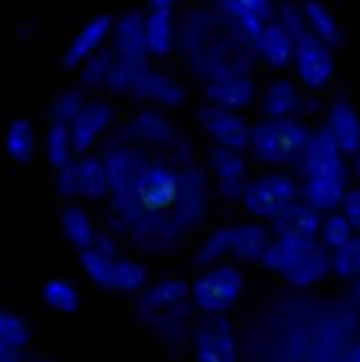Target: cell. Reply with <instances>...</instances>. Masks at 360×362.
Listing matches in <instances>:
<instances>
[{"label": "cell", "instance_id": "cell-1", "mask_svg": "<svg viewBox=\"0 0 360 362\" xmlns=\"http://www.w3.org/2000/svg\"><path fill=\"white\" fill-rule=\"evenodd\" d=\"M178 44L194 73L209 81L248 75L258 57L256 44L219 4L190 11L178 25Z\"/></svg>", "mask_w": 360, "mask_h": 362}, {"label": "cell", "instance_id": "cell-2", "mask_svg": "<svg viewBox=\"0 0 360 362\" xmlns=\"http://www.w3.org/2000/svg\"><path fill=\"white\" fill-rule=\"evenodd\" d=\"M108 181H110V211L125 231L144 215L146 209L138 194V183L152 160L144 148L138 146H105Z\"/></svg>", "mask_w": 360, "mask_h": 362}, {"label": "cell", "instance_id": "cell-3", "mask_svg": "<svg viewBox=\"0 0 360 362\" xmlns=\"http://www.w3.org/2000/svg\"><path fill=\"white\" fill-rule=\"evenodd\" d=\"M105 146H138L167 150L181 167L190 165V142L178 134L175 125L158 110H140L125 125H121Z\"/></svg>", "mask_w": 360, "mask_h": 362}, {"label": "cell", "instance_id": "cell-4", "mask_svg": "<svg viewBox=\"0 0 360 362\" xmlns=\"http://www.w3.org/2000/svg\"><path fill=\"white\" fill-rule=\"evenodd\" d=\"M310 129L298 119H267L250 132L254 158L265 165L296 167L310 140Z\"/></svg>", "mask_w": 360, "mask_h": 362}, {"label": "cell", "instance_id": "cell-5", "mask_svg": "<svg viewBox=\"0 0 360 362\" xmlns=\"http://www.w3.org/2000/svg\"><path fill=\"white\" fill-rule=\"evenodd\" d=\"M244 291V277L231 264L209 267L192 286L190 300L200 315H227Z\"/></svg>", "mask_w": 360, "mask_h": 362}, {"label": "cell", "instance_id": "cell-6", "mask_svg": "<svg viewBox=\"0 0 360 362\" xmlns=\"http://www.w3.org/2000/svg\"><path fill=\"white\" fill-rule=\"evenodd\" d=\"M211 206V181L209 173L190 163L178 171V194L169 209L181 233H187L202 225Z\"/></svg>", "mask_w": 360, "mask_h": 362}, {"label": "cell", "instance_id": "cell-7", "mask_svg": "<svg viewBox=\"0 0 360 362\" xmlns=\"http://www.w3.org/2000/svg\"><path fill=\"white\" fill-rule=\"evenodd\" d=\"M196 362H238L240 350L227 315H200L194 321L192 341Z\"/></svg>", "mask_w": 360, "mask_h": 362}, {"label": "cell", "instance_id": "cell-8", "mask_svg": "<svg viewBox=\"0 0 360 362\" xmlns=\"http://www.w3.org/2000/svg\"><path fill=\"white\" fill-rule=\"evenodd\" d=\"M298 183L288 175L269 173L258 180L248 181L242 204L254 217L271 218L298 198Z\"/></svg>", "mask_w": 360, "mask_h": 362}, {"label": "cell", "instance_id": "cell-9", "mask_svg": "<svg viewBox=\"0 0 360 362\" xmlns=\"http://www.w3.org/2000/svg\"><path fill=\"white\" fill-rule=\"evenodd\" d=\"M344 152L337 146L335 138L327 129V125L310 134V140L304 148V154L296 167L308 177H333L348 180V167L344 160Z\"/></svg>", "mask_w": 360, "mask_h": 362}, {"label": "cell", "instance_id": "cell-10", "mask_svg": "<svg viewBox=\"0 0 360 362\" xmlns=\"http://www.w3.org/2000/svg\"><path fill=\"white\" fill-rule=\"evenodd\" d=\"M194 310L196 308H194L192 300H185L175 306L163 308V310L136 313V317L167 348H185L192 341V329H194V321H196Z\"/></svg>", "mask_w": 360, "mask_h": 362}, {"label": "cell", "instance_id": "cell-11", "mask_svg": "<svg viewBox=\"0 0 360 362\" xmlns=\"http://www.w3.org/2000/svg\"><path fill=\"white\" fill-rule=\"evenodd\" d=\"M127 235L142 252L169 254L180 246L183 233L169 211H146L129 227Z\"/></svg>", "mask_w": 360, "mask_h": 362}, {"label": "cell", "instance_id": "cell-12", "mask_svg": "<svg viewBox=\"0 0 360 362\" xmlns=\"http://www.w3.org/2000/svg\"><path fill=\"white\" fill-rule=\"evenodd\" d=\"M196 117L215 146H223L236 152H246L250 148L252 127L236 110L221 109L209 103L196 110Z\"/></svg>", "mask_w": 360, "mask_h": 362}, {"label": "cell", "instance_id": "cell-13", "mask_svg": "<svg viewBox=\"0 0 360 362\" xmlns=\"http://www.w3.org/2000/svg\"><path fill=\"white\" fill-rule=\"evenodd\" d=\"M294 63L302 83L310 90H319L327 86L335 71L333 50L310 30L296 42Z\"/></svg>", "mask_w": 360, "mask_h": 362}, {"label": "cell", "instance_id": "cell-14", "mask_svg": "<svg viewBox=\"0 0 360 362\" xmlns=\"http://www.w3.org/2000/svg\"><path fill=\"white\" fill-rule=\"evenodd\" d=\"M209 167L215 173L219 194L227 202H242L248 185V165L242 152L215 146L209 154Z\"/></svg>", "mask_w": 360, "mask_h": 362}, {"label": "cell", "instance_id": "cell-15", "mask_svg": "<svg viewBox=\"0 0 360 362\" xmlns=\"http://www.w3.org/2000/svg\"><path fill=\"white\" fill-rule=\"evenodd\" d=\"M112 119H115V109L110 103L107 100L86 103L83 109L79 110V115L69 125L75 154H88L96 146V142L105 136Z\"/></svg>", "mask_w": 360, "mask_h": 362}, {"label": "cell", "instance_id": "cell-16", "mask_svg": "<svg viewBox=\"0 0 360 362\" xmlns=\"http://www.w3.org/2000/svg\"><path fill=\"white\" fill-rule=\"evenodd\" d=\"M112 23L115 17L112 15H96L90 21H86L71 37V42L67 44L65 52H63V67L67 69H77L90 54H94L96 50H100L105 46L110 32H112Z\"/></svg>", "mask_w": 360, "mask_h": 362}, {"label": "cell", "instance_id": "cell-17", "mask_svg": "<svg viewBox=\"0 0 360 362\" xmlns=\"http://www.w3.org/2000/svg\"><path fill=\"white\" fill-rule=\"evenodd\" d=\"M112 52L132 61H150L146 44V15L140 11H127L112 23L110 32Z\"/></svg>", "mask_w": 360, "mask_h": 362}, {"label": "cell", "instance_id": "cell-18", "mask_svg": "<svg viewBox=\"0 0 360 362\" xmlns=\"http://www.w3.org/2000/svg\"><path fill=\"white\" fill-rule=\"evenodd\" d=\"M315 109L317 103L302 96L300 90L288 79H277L269 83L265 94L260 96V112L267 119H296Z\"/></svg>", "mask_w": 360, "mask_h": 362}, {"label": "cell", "instance_id": "cell-19", "mask_svg": "<svg viewBox=\"0 0 360 362\" xmlns=\"http://www.w3.org/2000/svg\"><path fill=\"white\" fill-rule=\"evenodd\" d=\"M138 194L148 211H169L178 194V171L165 163H152L138 183Z\"/></svg>", "mask_w": 360, "mask_h": 362}, {"label": "cell", "instance_id": "cell-20", "mask_svg": "<svg viewBox=\"0 0 360 362\" xmlns=\"http://www.w3.org/2000/svg\"><path fill=\"white\" fill-rule=\"evenodd\" d=\"M329 273H333V252L321 240H313L284 279L294 288H310L321 284Z\"/></svg>", "mask_w": 360, "mask_h": 362}, {"label": "cell", "instance_id": "cell-21", "mask_svg": "<svg viewBox=\"0 0 360 362\" xmlns=\"http://www.w3.org/2000/svg\"><path fill=\"white\" fill-rule=\"evenodd\" d=\"M321 213L315 211L306 202H289L275 217H271V229L275 235H291V238H317L321 231Z\"/></svg>", "mask_w": 360, "mask_h": 362}, {"label": "cell", "instance_id": "cell-22", "mask_svg": "<svg viewBox=\"0 0 360 362\" xmlns=\"http://www.w3.org/2000/svg\"><path fill=\"white\" fill-rule=\"evenodd\" d=\"M132 96L136 100L156 103V105H163V107H180V105L185 103L187 92L175 77H171V75L163 71L148 69V71L142 73V77L134 86Z\"/></svg>", "mask_w": 360, "mask_h": 362}, {"label": "cell", "instance_id": "cell-23", "mask_svg": "<svg viewBox=\"0 0 360 362\" xmlns=\"http://www.w3.org/2000/svg\"><path fill=\"white\" fill-rule=\"evenodd\" d=\"M325 125L346 156L360 152V117L348 98L333 100Z\"/></svg>", "mask_w": 360, "mask_h": 362}, {"label": "cell", "instance_id": "cell-24", "mask_svg": "<svg viewBox=\"0 0 360 362\" xmlns=\"http://www.w3.org/2000/svg\"><path fill=\"white\" fill-rule=\"evenodd\" d=\"M204 96L211 105L227 110H242L250 107L256 96V86L248 75L242 77H225L209 81L204 88Z\"/></svg>", "mask_w": 360, "mask_h": 362}, {"label": "cell", "instance_id": "cell-25", "mask_svg": "<svg viewBox=\"0 0 360 362\" xmlns=\"http://www.w3.org/2000/svg\"><path fill=\"white\" fill-rule=\"evenodd\" d=\"M271 229L248 223V225H233L231 227V252L229 256L240 260V262H258L262 260L265 252L269 250L273 242Z\"/></svg>", "mask_w": 360, "mask_h": 362}, {"label": "cell", "instance_id": "cell-26", "mask_svg": "<svg viewBox=\"0 0 360 362\" xmlns=\"http://www.w3.org/2000/svg\"><path fill=\"white\" fill-rule=\"evenodd\" d=\"M146 44L154 57H167L178 44V25L173 8H152L146 15Z\"/></svg>", "mask_w": 360, "mask_h": 362}, {"label": "cell", "instance_id": "cell-27", "mask_svg": "<svg viewBox=\"0 0 360 362\" xmlns=\"http://www.w3.org/2000/svg\"><path fill=\"white\" fill-rule=\"evenodd\" d=\"M294 48H296V42L273 19L267 21L262 34L256 40V52H258V57L267 65H271L275 69H284V67H288L289 63L294 61Z\"/></svg>", "mask_w": 360, "mask_h": 362}, {"label": "cell", "instance_id": "cell-28", "mask_svg": "<svg viewBox=\"0 0 360 362\" xmlns=\"http://www.w3.org/2000/svg\"><path fill=\"white\" fill-rule=\"evenodd\" d=\"M302 11H304L308 30L319 40H323L331 50L344 46L346 34H344L337 17L329 11L327 4H323L321 0H302Z\"/></svg>", "mask_w": 360, "mask_h": 362}, {"label": "cell", "instance_id": "cell-29", "mask_svg": "<svg viewBox=\"0 0 360 362\" xmlns=\"http://www.w3.org/2000/svg\"><path fill=\"white\" fill-rule=\"evenodd\" d=\"M185 300H190V286L183 279H161L142 291L136 313L163 310Z\"/></svg>", "mask_w": 360, "mask_h": 362}, {"label": "cell", "instance_id": "cell-30", "mask_svg": "<svg viewBox=\"0 0 360 362\" xmlns=\"http://www.w3.org/2000/svg\"><path fill=\"white\" fill-rule=\"evenodd\" d=\"M346 192V180L333 177H308L302 187L304 202L319 213H333L344 202Z\"/></svg>", "mask_w": 360, "mask_h": 362}, {"label": "cell", "instance_id": "cell-31", "mask_svg": "<svg viewBox=\"0 0 360 362\" xmlns=\"http://www.w3.org/2000/svg\"><path fill=\"white\" fill-rule=\"evenodd\" d=\"M79 167V196L86 200H103L110 196V181H108L107 165L103 156L83 154L77 160Z\"/></svg>", "mask_w": 360, "mask_h": 362}, {"label": "cell", "instance_id": "cell-32", "mask_svg": "<svg viewBox=\"0 0 360 362\" xmlns=\"http://www.w3.org/2000/svg\"><path fill=\"white\" fill-rule=\"evenodd\" d=\"M4 148H6V154L15 163H21V165L30 163L36 154V129L32 121L23 117L11 121L4 134Z\"/></svg>", "mask_w": 360, "mask_h": 362}, {"label": "cell", "instance_id": "cell-33", "mask_svg": "<svg viewBox=\"0 0 360 362\" xmlns=\"http://www.w3.org/2000/svg\"><path fill=\"white\" fill-rule=\"evenodd\" d=\"M61 227H63L65 240L71 244L73 248H77L79 252L92 246L96 229L92 225L90 215L81 206H77V204L65 206V211L61 215Z\"/></svg>", "mask_w": 360, "mask_h": 362}, {"label": "cell", "instance_id": "cell-34", "mask_svg": "<svg viewBox=\"0 0 360 362\" xmlns=\"http://www.w3.org/2000/svg\"><path fill=\"white\" fill-rule=\"evenodd\" d=\"M148 69H150V61H132V59H123V57L115 54L105 88L110 94H117V96H125V94L132 96L134 86L138 83L142 73Z\"/></svg>", "mask_w": 360, "mask_h": 362}, {"label": "cell", "instance_id": "cell-35", "mask_svg": "<svg viewBox=\"0 0 360 362\" xmlns=\"http://www.w3.org/2000/svg\"><path fill=\"white\" fill-rule=\"evenodd\" d=\"M146 288H148V271L144 264L127 256H117L112 290L123 291V293H138V291H144Z\"/></svg>", "mask_w": 360, "mask_h": 362}, {"label": "cell", "instance_id": "cell-36", "mask_svg": "<svg viewBox=\"0 0 360 362\" xmlns=\"http://www.w3.org/2000/svg\"><path fill=\"white\" fill-rule=\"evenodd\" d=\"M44 150H46V158L48 163L59 169L63 165H67L69 160H73L71 154L73 140H71V129L65 123H50L44 136Z\"/></svg>", "mask_w": 360, "mask_h": 362}, {"label": "cell", "instance_id": "cell-37", "mask_svg": "<svg viewBox=\"0 0 360 362\" xmlns=\"http://www.w3.org/2000/svg\"><path fill=\"white\" fill-rule=\"evenodd\" d=\"M79 264L86 277L100 290H112L115 281V258L105 256L94 248H86L79 252Z\"/></svg>", "mask_w": 360, "mask_h": 362}, {"label": "cell", "instance_id": "cell-38", "mask_svg": "<svg viewBox=\"0 0 360 362\" xmlns=\"http://www.w3.org/2000/svg\"><path fill=\"white\" fill-rule=\"evenodd\" d=\"M112 61H115V52L112 48H100L96 50L94 54H90L77 69H79V81L83 88L88 90H98V88H105L107 83L108 71L112 67Z\"/></svg>", "mask_w": 360, "mask_h": 362}, {"label": "cell", "instance_id": "cell-39", "mask_svg": "<svg viewBox=\"0 0 360 362\" xmlns=\"http://www.w3.org/2000/svg\"><path fill=\"white\" fill-rule=\"evenodd\" d=\"M42 298H44V304L48 308H52L57 313H63V315L75 313L79 308V304H81L79 291L67 279H50V281H46L44 288H42Z\"/></svg>", "mask_w": 360, "mask_h": 362}, {"label": "cell", "instance_id": "cell-40", "mask_svg": "<svg viewBox=\"0 0 360 362\" xmlns=\"http://www.w3.org/2000/svg\"><path fill=\"white\" fill-rule=\"evenodd\" d=\"M231 227H219L202 242V246L196 250V256H194L196 267L209 269V267L219 264L225 256H229L231 252Z\"/></svg>", "mask_w": 360, "mask_h": 362}, {"label": "cell", "instance_id": "cell-41", "mask_svg": "<svg viewBox=\"0 0 360 362\" xmlns=\"http://www.w3.org/2000/svg\"><path fill=\"white\" fill-rule=\"evenodd\" d=\"M86 105V96L81 90L77 88H69L63 90L59 96H54V100L48 105V119L50 123H65L71 125V121L79 115V110Z\"/></svg>", "mask_w": 360, "mask_h": 362}, {"label": "cell", "instance_id": "cell-42", "mask_svg": "<svg viewBox=\"0 0 360 362\" xmlns=\"http://www.w3.org/2000/svg\"><path fill=\"white\" fill-rule=\"evenodd\" d=\"M333 273L339 279L352 281L360 277V233L352 235L348 244L333 252Z\"/></svg>", "mask_w": 360, "mask_h": 362}, {"label": "cell", "instance_id": "cell-43", "mask_svg": "<svg viewBox=\"0 0 360 362\" xmlns=\"http://www.w3.org/2000/svg\"><path fill=\"white\" fill-rule=\"evenodd\" d=\"M321 242L325 246L335 252L339 250L344 244H348V240L352 238L354 233V227L350 225V221L346 218V215H339V213H329V217L325 218L321 223Z\"/></svg>", "mask_w": 360, "mask_h": 362}, {"label": "cell", "instance_id": "cell-44", "mask_svg": "<svg viewBox=\"0 0 360 362\" xmlns=\"http://www.w3.org/2000/svg\"><path fill=\"white\" fill-rule=\"evenodd\" d=\"M0 339L17 348H25L32 341V329L23 317L0 306Z\"/></svg>", "mask_w": 360, "mask_h": 362}, {"label": "cell", "instance_id": "cell-45", "mask_svg": "<svg viewBox=\"0 0 360 362\" xmlns=\"http://www.w3.org/2000/svg\"><path fill=\"white\" fill-rule=\"evenodd\" d=\"M273 21H277L294 42H298L300 37L308 32V23H306V17H304V11H302V4H296L291 0H284L281 4L275 6V17Z\"/></svg>", "mask_w": 360, "mask_h": 362}, {"label": "cell", "instance_id": "cell-46", "mask_svg": "<svg viewBox=\"0 0 360 362\" xmlns=\"http://www.w3.org/2000/svg\"><path fill=\"white\" fill-rule=\"evenodd\" d=\"M57 192L63 200H73L79 196V167L77 160H69L67 165L57 169Z\"/></svg>", "mask_w": 360, "mask_h": 362}, {"label": "cell", "instance_id": "cell-47", "mask_svg": "<svg viewBox=\"0 0 360 362\" xmlns=\"http://www.w3.org/2000/svg\"><path fill=\"white\" fill-rule=\"evenodd\" d=\"M219 4L248 11L262 21H271L275 17V6H277L273 0H219Z\"/></svg>", "mask_w": 360, "mask_h": 362}, {"label": "cell", "instance_id": "cell-48", "mask_svg": "<svg viewBox=\"0 0 360 362\" xmlns=\"http://www.w3.org/2000/svg\"><path fill=\"white\" fill-rule=\"evenodd\" d=\"M342 206H344V215L350 221V225L354 227V231L360 233V187L346 192Z\"/></svg>", "mask_w": 360, "mask_h": 362}, {"label": "cell", "instance_id": "cell-49", "mask_svg": "<svg viewBox=\"0 0 360 362\" xmlns=\"http://www.w3.org/2000/svg\"><path fill=\"white\" fill-rule=\"evenodd\" d=\"M94 250H98L100 254L105 256H110V258H117L119 256V248H117V235L108 229H98L96 235H94V242L92 246Z\"/></svg>", "mask_w": 360, "mask_h": 362}, {"label": "cell", "instance_id": "cell-50", "mask_svg": "<svg viewBox=\"0 0 360 362\" xmlns=\"http://www.w3.org/2000/svg\"><path fill=\"white\" fill-rule=\"evenodd\" d=\"M23 348L6 344L0 339V362H23Z\"/></svg>", "mask_w": 360, "mask_h": 362}, {"label": "cell", "instance_id": "cell-51", "mask_svg": "<svg viewBox=\"0 0 360 362\" xmlns=\"http://www.w3.org/2000/svg\"><path fill=\"white\" fill-rule=\"evenodd\" d=\"M348 304L360 315V277L350 281V288H348Z\"/></svg>", "mask_w": 360, "mask_h": 362}, {"label": "cell", "instance_id": "cell-52", "mask_svg": "<svg viewBox=\"0 0 360 362\" xmlns=\"http://www.w3.org/2000/svg\"><path fill=\"white\" fill-rule=\"evenodd\" d=\"M342 362H360V341H354V344L346 350Z\"/></svg>", "mask_w": 360, "mask_h": 362}, {"label": "cell", "instance_id": "cell-53", "mask_svg": "<svg viewBox=\"0 0 360 362\" xmlns=\"http://www.w3.org/2000/svg\"><path fill=\"white\" fill-rule=\"evenodd\" d=\"M180 2H185V0H148L152 8H173Z\"/></svg>", "mask_w": 360, "mask_h": 362}, {"label": "cell", "instance_id": "cell-54", "mask_svg": "<svg viewBox=\"0 0 360 362\" xmlns=\"http://www.w3.org/2000/svg\"><path fill=\"white\" fill-rule=\"evenodd\" d=\"M350 158H352V163H350V171H352V175L360 181V152L352 154Z\"/></svg>", "mask_w": 360, "mask_h": 362}, {"label": "cell", "instance_id": "cell-55", "mask_svg": "<svg viewBox=\"0 0 360 362\" xmlns=\"http://www.w3.org/2000/svg\"><path fill=\"white\" fill-rule=\"evenodd\" d=\"M32 362H54L52 358H48V356H37V358H34Z\"/></svg>", "mask_w": 360, "mask_h": 362}]
</instances>
